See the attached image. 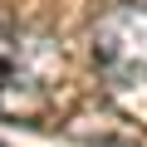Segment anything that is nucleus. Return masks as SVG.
Wrapping results in <instances>:
<instances>
[{
  "mask_svg": "<svg viewBox=\"0 0 147 147\" xmlns=\"http://www.w3.org/2000/svg\"><path fill=\"white\" fill-rule=\"evenodd\" d=\"M64 54L49 34L0 20V113L34 118L44 113L54 84H59Z\"/></svg>",
  "mask_w": 147,
  "mask_h": 147,
  "instance_id": "obj_1",
  "label": "nucleus"
},
{
  "mask_svg": "<svg viewBox=\"0 0 147 147\" xmlns=\"http://www.w3.org/2000/svg\"><path fill=\"white\" fill-rule=\"evenodd\" d=\"M88 49L113 98L147 93V5L142 0H113L88 30Z\"/></svg>",
  "mask_w": 147,
  "mask_h": 147,
  "instance_id": "obj_2",
  "label": "nucleus"
}]
</instances>
